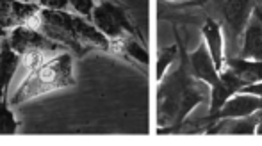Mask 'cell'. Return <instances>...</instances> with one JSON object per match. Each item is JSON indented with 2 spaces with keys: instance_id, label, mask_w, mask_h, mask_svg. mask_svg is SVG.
<instances>
[{
  "instance_id": "18",
  "label": "cell",
  "mask_w": 262,
  "mask_h": 146,
  "mask_svg": "<svg viewBox=\"0 0 262 146\" xmlns=\"http://www.w3.org/2000/svg\"><path fill=\"white\" fill-rule=\"evenodd\" d=\"M177 54H179V45L168 46V48L162 50V52L159 54V61H157V79L159 80H162L166 68L177 59Z\"/></svg>"
},
{
  "instance_id": "13",
  "label": "cell",
  "mask_w": 262,
  "mask_h": 146,
  "mask_svg": "<svg viewBox=\"0 0 262 146\" xmlns=\"http://www.w3.org/2000/svg\"><path fill=\"white\" fill-rule=\"evenodd\" d=\"M18 64H20V56L13 52L6 41L0 48V98L9 96V87L16 75Z\"/></svg>"
},
{
  "instance_id": "9",
  "label": "cell",
  "mask_w": 262,
  "mask_h": 146,
  "mask_svg": "<svg viewBox=\"0 0 262 146\" xmlns=\"http://www.w3.org/2000/svg\"><path fill=\"white\" fill-rule=\"evenodd\" d=\"M73 34H75L77 43L84 46H95V48L109 50L111 45H113L90 20L79 16V14H73Z\"/></svg>"
},
{
  "instance_id": "2",
  "label": "cell",
  "mask_w": 262,
  "mask_h": 146,
  "mask_svg": "<svg viewBox=\"0 0 262 146\" xmlns=\"http://www.w3.org/2000/svg\"><path fill=\"white\" fill-rule=\"evenodd\" d=\"M73 84H75L73 56L68 52H59L25 77L18 84V89L11 93V96H7V104L11 107H16L31 98L52 93L55 89H64Z\"/></svg>"
},
{
  "instance_id": "17",
  "label": "cell",
  "mask_w": 262,
  "mask_h": 146,
  "mask_svg": "<svg viewBox=\"0 0 262 146\" xmlns=\"http://www.w3.org/2000/svg\"><path fill=\"white\" fill-rule=\"evenodd\" d=\"M18 121L11 111V105L7 104V98H0V136L2 134H16Z\"/></svg>"
},
{
  "instance_id": "3",
  "label": "cell",
  "mask_w": 262,
  "mask_h": 146,
  "mask_svg": "<svg viewBox=\"0 0 262 146\" xmlns=\"http://www.w3.org/2000/svg\"><path fill=\"white\" fill-rule=\"evenodd\" d=\"M257 0H217V13L227 36V56L235 57L245 27Z\"/></svg>"
},
{
  "instance_id": "23",
  "label": "cell",
  "mask_w": 262,
  "mask_h": 146,
  "mask_svg": "<svg viewBox=\"0 0 262 146\" xmlns=\"http://www.w3.org/2000/svg\"><path fill=\"white\" fill-rule=\"evenodd\" d=\"M257 2H260V4H262V0H257Z\"/></svg>"
},
{
  "instance_id": "15",
  "label": "cell",
  "mask_w": 262,
  "mask_h": 146,
  "mask_svg": "<svg viewBox=\"0 0 262 146\" xmlns=\"http://www.w3.org/2000/svg\"><path fill=\"white\" fill-rule=\"evenodd\" d=\"M202 32H204L205 45H209V54L214 61V66H216L217 71H221V68H223V39H221L220 25H217L216 20L207 18Z\"/></svg>"
},
{
  "instance_id": "22",
  "label": "cell",
  "mask_w": 262,
  "mask_h": 146,
  "mask_svg": "<svg viewBox=\"0 0 262 146\" xmlns=\"http://www.w3.org/2000/svg\"><path fill=\"white\" fill-rule=\"evenodd\" d=\"M253 16H255L257 20L260 21V25H262V7H260V6H255V7H253Z\"/></svg>"
},
{
  "instance_id": "12",
  "label": "cell",
  "mask_w": 262,
  "mask_h": 146,
  "mask_svg": "<svg viewBox=\"0 0 262 146\" xmlns=\"http://www.w3.org/2000/svg\"><path fill=\"white\" fill-rule=\"evenodd\" d=\"M259 114L243 116V118H225L217 119L216 125L207 130V134H230V136H243V134H255Z\"/></svg>"
},
{
  "instance_id": "16",
  "label": "cell",
  "mask_w": 262,
  "mask_h": 146,
  "mask_svg": "<svg viewBox=\"0 0 262 146\" xmlns=\"http://www.w3.org/2000/svg\"><path fill=\"white\" fill-rule=\"evenodd\" d=\"M118 43L121 45V52L127 57L136 59L141 64H148V54H146V50L143 48V45L139 41H136V39H132V38H123Z\"/></svg>"
},
{
  "instance_id": "8",
  "label": "cell",
  "mask_w": 262,
  "mask_h": 146,
  "mask_svg": "<svg viewBox=\"0 0 262 146\" xmlns=\"http://www.w3.org/2000/svg\"><path fill=\"white\" fill-rule=\"evenodd\" d=\"M187 70H189L191 77L202 80V82H205L207 86H212V84L217 82L220 71L214 66V61H212V57H210L205 41L200 43L196 52L187 56Z\"/></svg>"
},
{
  "instance_id": "10",
  "label": "cell",
  "mask_w": 262,
  "mask_h": 146,
  "mask_svg": "<svg viewBox=\"0 0 262 146\" xmlns=\"http://www.w3.org/2000/svg\"><path fill=\"white\" fill-rule=\"evenodd\" d=\"M243 87V82L232 73V70H227L221 73L216 84H212V91H210V109L209 114H214L228 98H232L239 89Z\"/></svg>"
},
{
  "instance_id": "7",
  "label": "cell",
  "mask_w": 262,
  "mask_h": 146,
  "mask_svg": "<svg viewBox=\"0 0 262 146\" xmlns=\"http://www.w3.org/2000/svg\"><path fill=\"white\" fill-rule=\"evenodd\" d=\"M262 109V98L255 94H235L234 98H228L214 114H209L205 121H216L225 118H243V116L255 114Z\"/></svg>"
},
{
  "instance_id": "11",
  "label": "cell",
  "mask_w": 262,
  "mask_h": 146,
  "mask_svg": "<svg viewBox=\"0 0 262 146\" xmlns=\"http://www.w3.org/2000/svg\"><path fill=\"white\" fill-rule=\"evenodd\" d=\"M241 45L243 46L241 52H239V57L262 61V25L255 16L252 20H248V23H246Z\"/></svg>"
},
{
  "instance_id": "20",
  "label": "cell",
  "mask_w": 262,
  "mask_h": 146,
  "mask_svg": "<svg viewBox=\"0 0 262 146\" xmlns=\"http://www.w3.org/2000/svg\"><path fill=\"white\" fill-rule=\"evenodd\" d=\"M39 7L45 9H66L68 7V0H38Z\"/></svg>"
},
{
  "instance_id": "14",
  "label": "cell",
  "mask_w": 262,
  "mask_h": 146,
  "mask_svg": "<svg viewBox=\"0 0 262 146\" xmlns=\"http://www.w3.org/2000/svg\"><path fill=\"white\" fill-rule=\"evenodd\" d=\"M228 70L243 82V87L250 84H257L262 80V61H250L243 57H228Z\"/></svg>"
},
{
  "instance_id": "6",
  "label": "cell",
  "mask_w": 262,
  "mask_h": 146,
  "mask_svg": "<svg viewBox=\"0 0 262 146\" xmlns=\"http://www.w3.org/2000/svg\"><path fill=\"white\" fill-rule=\"evenodd\" d=\"M7 45L18 56H24L27 52H43L47 56H55L62 50L61 45L50 41L38 29L27 27V25H18V27L11 29Z\"/></svg>"
},
{
  "instance_id": "1",
  "label": "cell",
  "mask_w": 262,
  "mask_h": 146,
  "mask_svg": "<svg viewBox=\"0 0 262 146\" xmlns=\"http://www.w3.org/2000/svg\"><path fill=\"white\" fill-rule=\"evenodd\" d=\"M179 50L182 57L180 64L159 87V121L166 116L171 129H179L186 116L209 98L207 84L191 77L186 52L180 45Z\"/></svg>"
},
{
  "instance_id": "19",
  "label": "cell",
  "mask_w": 262,
  "mask_h": 146,
  "mask_svg": "<svg viewBox=\"0 0 262 146\" xmlns=\"http://www.w3.org/2000/svg\"><path fill=\"white\" fill-rule=\"evenodd\" d=\"M95 6H97L95 0H68V7H72L79 16L86 18V20L91 18V13H93Z\"/></svg>"
},
{
  "instance_id": "5",
  "label": "cell",
  "mask_w": 262,
  "mask_h": 146,
  "mask_svg": "<svg viewBox=\"0 0 262 146\" xmlns=\"http://www.w3.org/2000/svg\"><path fill=\"white\" fill-rule=\"evenodd\" d=\"M36 29L57 45L80 50V45L77 43L75 34H73V14L66 9L41 7L38 13V27Z\"/></svg>"
},
{
  "instance_id": "4",
  "label": "cell",
  "mask_w": 262,
  "mask_h": 146,
  "mask_svg": "<svg viewBox=\"0 0 262 146\" xmlns=\"http://www.w3.org/2000/svg\"><path fill=\"white\" fill-rule=\"evenodd\" d=\"M90 21L109 39L111 43H116L123 39L127 34H136L134 27H132L130 20L127 18L125 11L121 9L118 4L104 0V2L97 4L91 13Z\"/></svg>"
},
{
  "instance_id": "21",
  "label": "cell",
  "mask_w": 262,
  "mask_h": 146,
  "mask_svg": "<svg viewBox=\"0 0 262 146\" xmlns=\"http://www.w3.org/2000/svg\"><path fill=\"white\" fill-rule=\"evenodd\" d=\"M241 89H243V93L255 94V96L262 98V80H260V82H257V84H250V86L241 87Z\"/></svg>"
}]
</instances>
